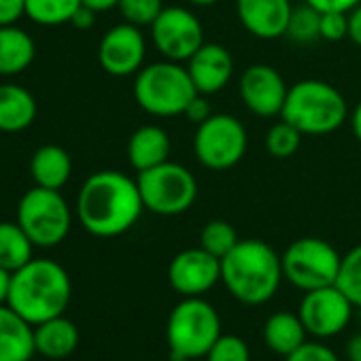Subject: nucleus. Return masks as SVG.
Returning <instances> with one entry per match:
<instances>
[{"label": "nucleus", "instance_id": "f257e3e1", "mask_svg": "<svg viewBox=\"0 0 361 361\" xmlns=\"http://www.w3.org/2000/svg\"><path fill=\"white\" fill-rule=\"evenodd\" d=\"M145 211L136 178L119 170H100L85 178L77 196L79 224L98 238L132 230Z\"/></svg>", "mask_w": 361, "mask_h": 361}, {"label": "nucleus", "instance_id": "9d476101", "mask_svg": "<svg viewBox=\"0 0 361 361\" xmlns=\"http://www.w3.org/2000/svg\"><path fill=\"white\" fill-rule=\"evenodd\" d=\"M247 147V128L238 117L230 113H213L196 128L194 134V155L204 168L213 172H224L240 164Z\"/></svg>", "mask_w": 361, "mask_h": 361}, {"label": "nucleus", "instance_id": "6e6552de", "mask_svg": "<svg viewBox=\"0 0 361 361\" xmlns=\"http://www.w3.org/2000/svg\"><path fill=\"white\" fill-rule=\"evenodd\" d=\"M283 276L300 291H312L336 285L342 255L338 249L317 236L293 240L281 255Z\"/></svg>", "mask_w": 361, "mask_h": 361}, {"label": "nucleus", "instance_id": "72a5a7b5", "mask_svg": "<svg viewBox=\"0 0 361 361\" xmlns=\"http://www.w3.org/2000/svg\"><path fill=\"white\" fill-rule=\"evenodd\" d=\"M321 39L329 43L348 39V13H321Z\"/></svg>", "mask_w": 361, "mask_h": 361}, {"label": "nucleus", "instance_id": "c756f323", "mask_svg": "<svg viewBox=\"0 0 361 361\" xmlns=\"http://www.w3.org/2000/svg\"><path fill=\"white\" fill-rule=\"evenodd\" d=\"M287 37L295 43H312L321 39V13L306 3L302 7H293Z\"/></svg>", "mask_w": 361, "mask_h": 361}, {"label": "nucleus", "instance_id": "1a4fd4ad", "mask_svg": "<svg viewBox=\"0 0 361 361\" xmlns=\"http://www.w3.org/2000/svg\"><path fill=\"white\" fill-rule=\"evenodd\" d=\"M18 224L28 234L35 247L60 245L73 226V213L60 190L35 188L20 200Z\"/></svg>", "mask_w": 361, "mask_h": 361}, {"label": "nucleus", "instance_id": "a211bd4d", "mask_svg": "<svg viewBox=\"0 0 361 361\" xmlns=\"http://www.w3.org/2000/svg\"><path fill=\"white\" fill-rule=\"evenodd\" d=\"M35 348V329L9 304H0V361H30Z\"/></svg>", "mask_w": 361, "mask_h": 361}, {"label": "nucleus", "instance_id": "423d86ee", "mask_svg": "<svg viewBox=\"0 0 361 361\" xmlns=\"http://www.w3.org/2000/svg\"><path fill=\"white\" fill-rule=\"evenodd\" d=\"M221 334L217 308L202 298H183L168 314L166 342L170 357L202 359Z\"/></svg>", "mask_w": 361, "mask_h": 361}, {"label": "nucleus", "instance_id": "473e14b6", "mask_svg": "<svg viewBox=\"0 0 361 361\" xmlns=\"http://www.w3.org/2000/svg\"><path fill=\"white\" fill-rule=\"evenodd\" d=\"M285 361H340L338 355L321 340H306L300 348L285 357Z\"/></svg>", "mask_w": 361, "mask_h": 361}, {"label": "nucleus", "instance_id": "39448f33", "mask_svg": "<svg viewBox=\"0 0 361 361\" xmlns=\"http://www.w3.org/2000/svg\"><path fill=\"white\" fill-rule=\"evenodd\" d=\"M198 94L188 66L159 60L142 66L134 79L136 104L153 117H180Z\"/></svg>", "mask_w": 361, "mask_h": 361}, {"label": "nucleus", "instance_id": "4be33fe9", "mask_svg": "<svg viewBox=\"0 0 361 361\" xmlns=\"http://www.w3.org/2000/svg\"><path fill=\"white\" fill-rule=\"evenodd\" d=\"M77 346H79V329L64 314L37 325L35 329V348L43 357L64 359L73 355Z\"/></svg>", "mask_w": 361, "mask_h": 361}, {"label": "nucleus", "instance_id": "9b49d317", "mask_svg": "<svg viewBox=\"0 0 361 361\" xmlns=\"http://www.w3.org/2000/svg\"><path fill=\"white\" fill-rule=\"evenodd\" d=\"M151 41L164 60L180 64L207 43L202 22L188 7H164L151 24Z\"/></svg>", "mask_w": 361, "mask_h": 361}, {"label": "nucleus", "instance_id": "4468645a", "mask_svg": "<svg viewBox=\"0 0 361 361\" xmlns=\"http://www.w3.org/2000/svg\"><path fill=\"white\" fill-rule=\"evenodd\" d=\"M147 41L138 26L121 22L104 32L98 45V62L113 77L136 75L145 66Z\"/></svg>", "mask_w": 361, "mask_h": 361}, {"label": "nucleus", "instance_id": "79ce46f5", "mask_svg": "<svg viewBox=\"0 0 361 361\" xmlns=\"http://www.w3.org/2000/svg\"><path fill=\"white\" fill-rule=\"evenodd\" d=\"M11 276L13 272L0 268V304H7L9 300V289H11Z\"/></svg>", "mask_w": 361, "mask_h": 361}, {"label": "nucleus", "instance_id": "f704fd0d", "mask_svg": "<svg viewBox=\"0 0 361 361\" xmlns=\"http://www.w3.org/2000/svg\"><path fill=\"white\" fill-rule=\"evenodd\" d=\"M304 3L317 9L319 13H329V11L350 13L357 5H361V0H304Z\"/></svg>", "mask_w": 361, "mask_h": 361}, {"label": "nucleus", "instance_id": "bb28decb", "mask_svg": "<svg viewBox=\"0 0 361 361\" xmlns=\"http://www.w3.org/2000/svg\"><path fill=\"white\" fill-rule=\"evenodd\" d=\"M302 136L304 134L295 126L281 119L268 128L264 145H266L268 155H272L274 159H289L298 153V149L302 145Z\"/></svg>", "mask_w": 361, "mask_h": 361}, {"label": "nucleus", "instance_id": "ddd939ff", "mask_svg": "<svg viewBox=\"0 0 361 361\" xmlns=\"http://www.w3.org/2000/svg\"><path fill=\"white\" fill-rule=\"evenodd\" d=\"M168 283L183 298H202L221 283V259L202 249H185L168 264Z\"/></svg>", "mask_w": 361, "mask_h": 361}, {"label": "nucleus", "instance_id": "c03bdc74", "mask_svg": "<svg viewBox=\"0 0 361 361\" xmlns=\"http://www.w3.org/2000/svg\"><path fill=\"white\" fill-rule=\"evenodd\" d=\"M185 3H190L194 7H213L219 3V0H185Z\"/></svg>", "mask_w": 361, "mask_h": 361}, {"label": "nucleus", "instance_id": "7c9ffc66", "mask_svg": "<svg viewBox=\"0 0 361 361\" xmlns=\"http://www.w3.org/2000/svg\"><path fill=\"white\" fill-rule=\"evenodd\" d=\"M123 22L134 24L138 28H145L157 20V16L164 11V0H119L117 5Z\"/></svg>", "mask_w": 361, "mask_h": 361}, {"label": "nucleus", "instance_id": "393cba45", "mask_svg": "<svg viewBox=\"0 0 361 361\" xmlns=\"http://www.w3.org/2000/svg\"><path fill=\"white\" fill-rule=\"evenodd\" d=\"M32 240L20 224L0 221V268L16 272L32 259Z\"/></svg>", "mask_w": 361, "mask_h": 361}, {"label": "nucleus", "instance_id": "f8f14e48", "mask_svg": "<svg viewBox=\"0 0 361 361\" xmlns=\"http://www.w3.org/2000/svg\"><path fill=\"white\" fill-rule=\"evenodd\" d=\"M353 302L338 289V285L304 291L298 314L308 331L317 340L334 338L346 329L353 317Z\"/></svg>", "mask_w": 361, "mask_h": 361}, {"label": "nucleus", "instance_id": "ea45409f", "mask_svg": "<svg viewBox=\"0 0 361 361\" xmlns=\"http://www.w3.org/2000/svg\"><path fill=\"white\" fill-rule=\"evenodd\" d=\"M81 5H85L87 9H92L96 13H104V11L117 9L119 0H81Z\"/></svg>", "mask_w": 361, "mask_h": 361}, {"label": "nucleus", "instance_id": "4c0bfd02", "mask_svg": "<svg viewBox=\"0 0 361 361\" xmlns=\"http://www.w3.org/2000/svg\"><path fill=\"white\" fill-rule=\"evenodd\" d=\"M348 39L361 47V5H357L350 13H348Z\"/></svg>", "mask_w": 361, "mask_h": 361}, {"label": "nucleus", "instance_id": "f03ea898", "mask_svg": "<svg viewBox=\"0 0 361 361\" xmlns=\"http://www.w3.org/2000/svg\"><path fill=\"white\" fill-rule=\"evenodd\" d=\"M283 279L281 255L266 240L245 238L221 259V283L245 306L270 302Z\"/></svg>", "mask_w": 361, "mask_h": 361}, {"label": "nucleus", "instance_id": "c9c22d12", "mask_svg": "<svg viewBox=\"0 0 361 361\" xmlns=\"http://www.w3.org/2000/svg\"><path fill=\"white\" fill-rule=\"evenodd\" d=\"M211 115H213V111H211L209 96H204V94H196V96H194V100L190 102V106H188V111H185V115H183V117H188L190 121H194L196 126H200V123H202V121H207Z\"/></svg>", "mask_w": 361, "mask_h": 361}, {"label": "nucleus", "instance_id": "cd10ccee", "mask_svg": "<svg viewBox=\"0 0 361 361\" xmlns=\"http://www.w3.org/2000/svg\"><path fill=\"white\" fill-rule=\"evenodd\" d=\"M238 243L240 238H238L236 228L226 219H213L200 232V247L219 259H224Z\"/></svg>", "mask_w": 361, "mask_h": 361}, {"label": "nucleus", "instance_id": "7ed1b4c3", "mask_svg": "<svg viewBox=\"0 0 361 361\" xmlns=\"http://www.w3.org/2000/svg\"><path fill=\"white\" fill-rule=\"evenodd\" d=\"M73 285L68 272L54 259H30L11 276L7 304L30 325L62 317L68 308Z\"/></svg>", "mask_w": 361, "mask_h": 361}, {"label": "nucleus", "instance_id": "a19ab883", "mask_svg": "<svg viewBox=\"0 0 361 361\" xmlns=\"http://www.w3.org/2000/svg\"><path fill=\"white\" fill-rule=\"evenodd\" d=\"M346 357H348V361H361V334H355L348 338Z\"/></svg>", "mask_w": 361, "mask_h": 361}, {"label": "nucleus", "instance_id": "20e7f679", "mask_svg": "<svg viewBox=\"0 0 361 361\" xmlns=\"http://www.w3.org/2000/svg\"><path fill=\"white\" fill-rule=\"evenodd\" d=\"M346 98L338 87L321 79H302L293 83L281 113V119L308 136L331 134L346 121Z\"/></svg>", "mask_w": 361, "mask_h": 361}, {"label": "nucleus", "instance_id": "58836bf2", "mask_svg": "<svg viewBox=\"0 0 361 361\" xmlns=\"http://www.w3.org/2000/svg\"><path fill=\"white\" fill-rule=\"evenodd\" d=\"M94 22H96V11L87 9L85 5H81V7L77 9V13L73 16V20H71V24H73L75 28H79V30H87V28H92V26H94Z\"/></svg>", "mask_w": 361, "mask_h": 361}, {"label": "nucleus", "instance_id": "6ab92c4d", "mask_svg": "<svg viewBox=\"0 0 361 361\" xmlns=\"http://www.w3.org/2000/svg\"><path fill=\"white\" fill-rule=\"evenodd\" d=\"M172 142L164 128L149 123L132 132L128 140V161L136 172L149 170L170 159Z\"/></svg>", "mask_w": 361, "mask_h": 361}, {"label": "nucleus", "instance_id": "e433bc0d", "mask_svg": "<svg viewBox=\"0 0 361 361\" xmlns=\"http://www.w3.org/2000/svg\"><path fill=\"white\" fill-rule=\"evenodd\" d=\"M26 16V0H0V26L16 24Z\"/></svg>", "mask_w": 361, "mask_h": 361}, {"label": "nucleus", "instance_id": "c85d7f7f", "mask_svg": "<svg viewBox=\"0 0 361 361\" xmlns=\"http://www.w3.org/2000/svg\"><path fill=\"white\" fill-rule=\"evenodd\" d=\"M336 285L353 302L355 308H361V243L342 255Z\"/></svg>", "mask_w": 361, "mask_h": 361}, {"label": "nucleus", "instance_id": "0eeeda50", "mask_svg": "<svg viewBox=\"0 0 361 361\" xmlns=\"http://www.w3.org/2000/svg\"><path fill=\"white\" fill-rule=\"evenodd\" d=\"M145 211L159 217L188 213L198 198V180L190 168L178 161H164L136 176Z\"/></svg>", "mask_w": 361, "mask_h": 361}, {"label": "nucleus", "instance_id": "5701e85b", "mask_svg": "<svg viewBox=\"0 0 361 361\" xmlns=\"http://www.w3.org/2000/svg\"><path fill=\"white\" fill-rule=\"evenodd\" d=\"M37 117L35 96L13 83L0 85V132H22Z\"/></svg>", "mask_w": 361, "mask_h": 361}, {"label": "nucleus", "instance_id": "a878e982", "mask_svg": "<svg viewBox=\"0 0 361 361\" xmlns=\"http://www.w3.org/2000/svg\"><path fill=\"white\" fill-rule=\"evenodd\" d=\"M81 0H26V16L39 26L71 24Z\"/></svg>", "mask_w": 361, "mask_h": 361}, {"label": "nucleus", "instance_id": "a18cd8bd", "mask_svg": "<svg viewBox=\"0 0 361 361\" xmlns=\"http://www.w3.org/2000/svg\"><path fill=\"white\" fill-rule=\"evenodd\" d=\"M170 361H196V359H180V357H172Z\"/></svg>", "mask_w": 361, "mask_h": 361}, {"label": "nucleus", "instance_id": "2f4dec72", "mask_svg": "<svg viewBox=\"0 0 361 361\" xmlns=\"http://www.w3.org/2000/svg\"><path fill=\"white\" fill-rule=\"evenodd\" d=\"M204 359L207 361H251V348L240 336L221 334Z\"/></svg>", "mask_w": 361, "mask_h": 361}, {"label": "nucleus", "instance_id": "2eb2a0df", "mask_svg": "<svg viewBox=\"0 0 361 361\" xmlns=\"http://www.w3.org/2000/svg\"><path fill=\"white\" fill-rule=\"evenodd\" d=\"M238 94L245 106L257 117H281L289 85L270 64H251L240 75Z\"/></svg>", "mask_w": 361, "mask_h": 361}, {"label": "nucleus", "instance_id": "dca6fc26", "mask_svg": "<svg viewBox=\"0 0 361 361\" xmlns=\"http://www.w3.org/2000/svg\"><path fill=\"white\" fill-rule=\"evenodd\" d=\"M291 13V0H236L240 26L259 41L287 37Z\"/></svg>", "mask_w": 361, "mask_h": 361}, {"label": "nucleus", "instance_id": "f3484780", "mask_svg": "<svg viewBox=\"0 0 361 361\" xmlns=\"http://www.w3.org/2000/svg\"><path fill=\"white\" fill-rule=\"evenodd\" d=\"M188 73L198 94L213 96L228 87L234 75V58L219 43H204L188 62Z\"/></svg>", "mask_w": 361, "mask_h": 361}, {"label": "nucleus", "instance_id": "b1692460", "mask_svg": "<svg viewBox=\"0 0 361 361\" xmlns=\"http://www.w3.org/2000/svg\"><path fill=\"white\" fill-rule=\"evenodd\" d=\"M37 56L32 37L16 24L0 26V75H20Z\"/></svg>", "mask_w": 361, "mask_h": 361}, {"label": "nucleus", "instance_id": "aec40b11", "mask_svg": "<svg viewBox=\"0 0 361 361\" xmlns=\"http://www.w3.org/2000/svg\"><path fill=\"white\" fill-rule=\"evenodd\" d=\"M30 172L39 188L62 190L73 174V159L60 145H43L30 159Z\"/></svg>", "mask_w": 361, "mask_h": 361}, {"label": "nucleus", "instance_id": "37998d69", "mask_svg": "<svg viewBox=\"0 0 361 361\" xmlns=\"http://www.w3.org/2000/svg\"><path fill=\"white\" fill-rule=\"evenodd\" d=\"M348 123H350L353 136L361 142V100H359V102H357V106L350 111V119H348Z\"/></svg>", "mask_w": 361, "mask_h": 361}, {"label": "nucleus", "instance_id": "49530a36", "mask_svg": "<svg viewBox=\"0 0 361 361\" xmlns=\"http://www.w3.org/2000/svg\"><path fill=\"white\" fill-rule=\"evenodd\" d=\"M359 310H361V308H359Z\"/></svg>", "mask_w": 361, "mask_h": 361}, {"label": "nucleus", "instance_id": "412c9836", "mask_svg": "<svg viewBox=\"0 0 361 361\" xmlns=\"http://www.w3.org/2000/svg\"><path fill=\"white\" fill-rule=\"evenodd\" d=\"M306 340H308V331L298 312L279 310V312L270 314L264 323L266 346L274 355H281L283 359L287 355H291L295 348H300Z\"/></svg>", "mask_w": 361, "mask_h": 361}]
</instances>
